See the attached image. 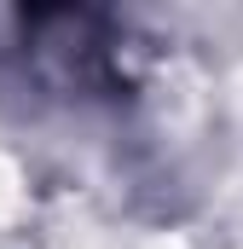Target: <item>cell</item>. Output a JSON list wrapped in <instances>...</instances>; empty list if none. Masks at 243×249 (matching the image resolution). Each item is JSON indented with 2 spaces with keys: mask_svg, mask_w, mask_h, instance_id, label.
<instances>
[{
  "mask_svg": "<svg viewBox=\"0 0 243 249\" xmlns=\"http://www.w3.org/2000/svg\"><path fill=\"white\" fill-rule=\"evenodd\" d=\"M12 53L23 75L64 105H104L122 99L139 75V47L127 41L110 12H17V41Z\"/></svg>",
  "mask_w": 243,
  "mask_h": 249,
  "instance_id": "obj_1",
  "label": "cell"
}]
</instances>
